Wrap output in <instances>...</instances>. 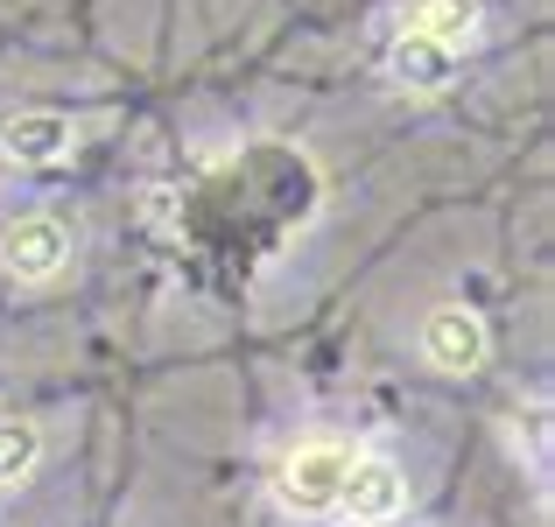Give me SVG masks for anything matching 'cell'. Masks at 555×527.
<instances>
[{
    "instance_id": "cell-1",
    "label": "cell",
    "mask_w": 555,
    "mask_h": 527,
    "mask_svg": "<svg viewBox=\"0 0 555 527\" xmlns=\"http://www.w3.org/2000/svg\"><path fill=\"white\" fill-rule=\"evenodd\" d=\"M345 472H352V450H345V444H331V436L296 444V450L282 458V472H274V506H282V514H302V520L338 514Z\"/></svg>"
},
{
    "instance_id": "cell-2",
    "label": "cell",
    "mask_w": 555,
    "mask_h": 527,
    "mask_svg": "<svg viewBox=\"0 0 555 527\" xmlns=\"http://www.w3.org/2000/svg\"><path fill=\"white\" fill-rule=\"evenodd\" d=\"M70 260V232L56 226L50 211L36 218H14L8 232H0V268L14 274V282H50L56 268Z\"/></svg>"
},
{
    "instance_id": "cell-3",
    "label": "cell",
    "mask_w": 555,
    "mask_h": 527,
    "mask_svg": "<svg viewBox=\"0 0 555 527\" xmlns=\"http://www.w3.org/2000/svg\"><path fill=\"white\" fill-rule=\"evenodd\" d=\"M401 506H408V478L379 458H352V472L338 486V514L359 520V527H387Z\"/></svg>"
},
{
    "instance_id": "cell-4",
    "label": "cell",
    "mask_w": 555,
    "mask_h": 527,
    "mask_svg": "<svg viewBox=\"0 0 555 527\" xmlns=\"http://www.w3.org/2000/svg\"><path fill=\"white\" fill-rule=\"evenodd\" d=\"M422 351H429L443 373H472V365H486V324H478L472 310H436L429 324H422Z\"/></svg>"
},
{
    "instance_id": "cell-5",
    "label": "cell",
    "mask_w": 555,
    "mask_h": 527,
    "mask_svg": "<svg viewBox=\"0 0 555 527\" xmlns=\"http://www.w3.org/2000/svg\"><path fill=\"white\" fill-rule=\"evenodd\" d=\"M0 149H8L14 163H64L70 155V120L64 113H14V120L0 127Z\"/></svg>"
},
{
    "instance_id": "cell-6",
    "label": "cell",
    "mask_w": 555,
    "mask_h": 527,
    "mask_svg": "<svg viewBox=\"0 0 555 527\" xmlns=\"http://www.w3.org/2000/svg\"><path fill=\"white\" fill-rule=\"evenodd\" d=\"M387 70L408 85V92H436V85H450V70H457V50H443V42L408 36V28H401V42H393Z\"/></svg>"
},
{
    "instance_id": "cell-7",
    "label": "cell",
    "mask_w": 555,
    "mask_h": 527,
    "mask_svg": "<svg viewBox=\"0 0 555 527\" xmlns=\"http://www.w3.org/2000/svg\"><path fill=\"white\" fill-rule=\"evenodd\" d=\"M408 36H429L443 50H464L478 36V0H415L408 8Z\"/></svg>"
},
{
    "instance_id": "cell-8",
    "label": "cell",
    "mask_w": 555,
    "mask_h": 527,
    "mask_svg": "<svg viewBox=\"0 0 555 527\" xmlns=\"http://www.w3.org/2000/svg\"><path fill=\"white\" fill-rule=\"evenodd\" d=\"M42 458V436L28 422H0V486H22Z\"/></svg>"
}]
</instances>
